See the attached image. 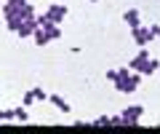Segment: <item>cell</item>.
I'll return each instance as SVG.
<instances>
[{"label":"cell","mask_w":160,"mask_h":134,"mask_svg":"<svg viewBox=\"0 0 160 134\" xmlns=\"http://www.w3.org/2000/svg\"><path fill=\"white\" fill-rule=\"evenodd\" d=\"M142 113H144L142 105H133V107H128V110H123V113H120V118H123V126H136L139 118H142Z\"/></svg>","instance_id":"cell-3"},{"label":"cell","mask_w":160,"mask_h":134,"mask_svg":"<svg viewBox=\"0 0 160 134\" xmlns=\"http://www.w3.org/2000/svg\"><path fill=\"white\" fill-rule=\"evenodd\" d=\"M152 29H149V27H142V24H139V27H133V40H136V46H147V43L149 40H152Z\"/></svg>","instance_id":"cell-4"},{"label":"cell","mask_w":160,"mask_h":134,"mask_svg":"<svg viewBox=\"0 0 160 134\" xmlns=\"http://www.w3.org/2000/svg\"><path fill=\"white\" fill-rule=\"evenodd\" d=\"M48 19H51L53 24H59V22H64V16H67V6H59V3H53L51 8H48Z\"/></svg>","instance_id":"cell-5"},{"label":"cell","mask_w":160,"mask_h":134,"mask_svg":"<svg viewBox=\"0 0 160 134\" xmlns=\"http://www.w3.org/2000/svg\"><path fill=\"white\" fill-rule=\"evenodd\" d=\"M32 94H35V99H40V102H48V94L43 91V88H32Z\"/></svg>","instance_id":"cell-14"},{"label":"cell","mask_w":160,"mask_h":134,"mask_svg":"<svg viewBox=\"0 0 160 134\" xmlns=\"http://www.w3.org/2000/svg\"><path fill=\"white\" fill-rule=\"evenodd\" d=\"M35 27H38V22H35V16H32V19H27V22H22V24H19V29H16V32H19V38H29V35L35 32Z\"/></svg>","instance_id":"cell-6"},{"label":"cell","mask_w":160,"mask_h":134,"mask_svg":"<svg viewBox=\"0 0 160 134\" xmlns=\"http://www.w3.org/2000/svg\"><path fill=\"white\" fill-rule=\"evenodd\" d=\"M32 102H35V94H32V91H27V94H24V99H22V105L27 107V105H32Z\"/></svg>","instance_id":"cell-15"},{"label":"cell","mask_w":160,"mask_h":134,"mask_svg":"<svg viewBox=\"0 0 160 134\" xmlns=\"http://www.w3.org/2000/svg\"><path fill=\"white\" fill-rule=\"evenodd\" d=\"M13 118H16V121H27V110H24V107H16V110H13Z\"/></svg>","instance_id":"cell-13"},{"label":"cell","mask_w":160,"mask_h":134,"mask_svg":"<svg viewBox=\"0 0 160 134\" xmlns=\"http://www.w3.org/2000/svg\"><path fill=\"white\" fill-rule=\"evenodd\" d=\"M91 3H96V0H91Z\"/></svg>","instance_id":"cell-18"},{"label":"cell","mask_w":160,"mask_h":134,"mask_svg":"<svg viewBox=\"0 0 160 134\" xmlns=\"http://www.w3.org/2000/svg\"><path fill=\"white\" fill-rule=\"evenodd\" d=\"M147 59H149V56H147V51H144V48H142V51H139L136 56L131 59V70H133V72H139V70H142V64L147 62Z\"/></svg>","instance_id":"cell-7"},{"label":"cell","mask_w":160,"mask_h":134,"mask_svg":"<svg viewBox=\"0 0 160 134\" xmlns=\"http://www.w3.org/2000/svg\"><path fill=\"white\" fill-rule=\"evenodd\" d=\"M139 81H142V72H128V67H120L118 70V78H115V88L123 94H133L139 88Z\"/></svg>","instance_id":"cell-1"},{"label":"cell","mask_w":160,"mask_h":134,"mask_svg":"<svg viewBox=\"0 0 160 134\" xmlns=\"http://www.w3.org/2000/svg\"><path fill=\"white\" fill-rule=\"evenodd\" d=\"M32 16H35L32 6L22 0L16 11H13V13H8V16H6V24H8V29H11V32H16V29H19V24H22V22H27V19H32Z\"/></svg>","instance_id":"cell-2"},{"label":"cell","mask_w":160,"mask_h":134,"mask_svg":"<svg viewBox=\"0 0 160 134\" xmlns=\"http://www.w3.org/2000/svg\"><path fill=\"white\" fill-rule=\"evenodd\" d=\"M91 126H109V118H107V115H102V118H96Z\"/></svg>","instance_id":"cell-16"},{"label":"cell","mask_w":160,"mask_h":134,"mask_svg":"<svg viewBox=\"0 0 160 134\" xmlns=\"http://www.w3.org/2000/svg\"><path fill=\"white\" fill-rule=\"evenodd\" d=\"M123 19H126V24H128V27H139V11H136V8H128V11L126 13H123Z\"/></svg>","instance_id":"cell-8"},{"label":"cell","mask_w":160,"mask_h":134,"mask_svg":"<svg viewBox=\"0 0 160 134\" xmlns=\"http://www.w3.org/2000/svg\"><path fill=\"white\" fill-rule=\"evenodd\" d=\"M32 35H35V43H38V46H46V43H51V38H48V32H46L43 27H35Z\"/></svg>","instance_id":"cell-10"},{"label":"cell","mask_w":160,"mask_h":134,"mask_svg":"<svg viewBox=\"0 0 160 134\" xmlns=\"http://www.w3.org/2000/svg\"><path fill=\"white\" fill-rule=\"evenodd\" d=\"M48 32V38L51 40H56V38H62V29H59V24H48V27H43Z\"/></svg>","instance_id":"cell-12"},{"label":"cell","mask_w":160,"mask_h":134,"mask_svg":"<svg viewBox=\"0 0 160 134\" xmlns=\"http://www.w3.org/2000/svg\"><path fill=\"white\" fill-rule=\"evenodd\" d=\"M48 102H53V107H56V110H62V113H69V105L64 102L62 97H59V94H51V97H48Z\"/></svg>","instance_id":"cell-11"},{"label":"cell","mask_w":160,"mask_h":134,"mask_svg":"<svg viewBox=\"0 0 160 134\" xmlns=\"http://www.w3.org/2000/svg\"><path fill=\"white\" fill-rule=\"evenodd\" d=\"M109 126H123V118H120V115H112V118H109Z\"/></svg>","instance_id":"cell-17"},{"label":"cell","mask_w":160,"mask_h":134,"mask_svg":"<svg viewBox=\"0 0 160 134\" xmlns=\"http://www.w3.org/2000/svg\"><path fill=\"white\" fill-rule=\"evenodd\" d=\"M158 67H160L158 59H147V62L142 64V70H139V72H142V75H152V72H158Z\"/></svg>","instance_id":"cell-9"}]
</instances>
